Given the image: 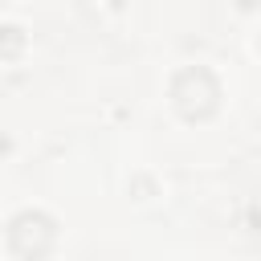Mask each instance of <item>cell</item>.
Instances as JSON below:
<instances>
[{
  "mask_svg": "<svg viewBox=\"0 0 261 261\" xmlns=\"http://www.w3.org/2000/svg\"><path fill=\"white\" fill-rule=\"evenodd\" d=\"M171 102L184 118H208L220 102V82L208 65H184L175 77H171Z\"/></svg>",
  "mask_w": 261,
  "mask_h": 261,
  "instance_id": "1",
  "label": "cell"
},
{
  "mask_svg": "<svg viewBox=\"0 0 261 261\" xmlns=\"http://www.w3.org/2000/svg\"><path fill=\"white\" fill-rule=\"evenodd\" d=\"M53 241H57V224H53L49 212L24 208V212H16V216L8 220V245H12V253H20V257H29V261L45 257V253L53 249Z\"/></svg>",
  "mask_w": 261,
  "mask_h": 261,
  "instance_id": "2",
  "label": "cell"
},
{
  "mask_svg": "<svg viewBox=\"0 0 261 261\" xmlns=\"http://www.w3.org/2000/svg\"><path fill=\"white\" fill-rule=\"evenodd\" d=\"M20 53H24V29L0 24V57H20Z\"/></svg>",
  "mask_w": 261,
  "mask_h": 261,
  "instance_id": "3",
  "label": "cell"
},
{
  "mask_svg": "<svg viewBox=\"0 0 261 261\" xmlns=\"http://www.w3.org/2000/svg\"><path fill=\"white\" fill-rule=\"evenodd\" d=\"M8 147H12V143H8V135L0 130V155H8Z\"/></svg>",
  "mask_w": 261,
  "mask_h": 261,
  "instance_id": "4",
  "label": "cell"
},
{
  "mask_svg": "<svg viewBox=\"0 0 261 261\" xmlns=\"http://www.w3.org/2000/svg\"><path fill=\"white\" fill-rule=\"evenodd\" d=\"M237 4H241V8H253V4H257V0H237Z\"/></svg>",
  "mask_w": 261,
  "mask_h": 261,
  "instance_id": "5",
  "label": "cell"
}]
</instances>
